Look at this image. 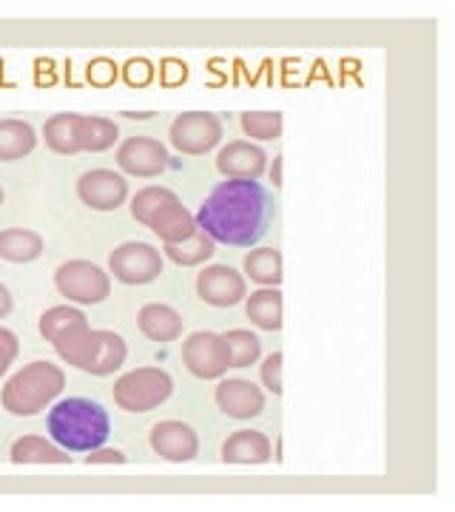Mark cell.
Wrapping results in <instances>:
<instances>
[{
	"label": "cell",
	"instance_id": "6da1fadb",
	"mask_svg": "<svg viewBox=\"0 0 455 512\" xmlns=\"http://www.w3.org/2000/svg\"><path fill=\"white\" fill-rule=\"evenodd\" d=\"M276 217V200L256 180H225L197 211V228L214 242L251 248L268 234Z\"/></svg>",
	"mask_w": 455,
	"mask_h": 512
},
{
	"label": "cell",
	"instance_id": "7a4b0ae2",
	"mask_svg": "<svg viewBox=\"0 0 455 512\" xmlns=\"http://www.w3.org/2000/svg\"><path fill=\"white\" fill-rule=\"evenodd\" d=\"M111 433L106 407L91 399H63L49 413V436L69 453H91L103 447Z\"/></svg>",
	"mask_w": 455,
	"mask_h": 512
},
{
	"label": "cell",
	"instance_id": "3957f363",
	"mask_svg": "<svg viewBox=\"0 0 455 512\" xmlns=\"http://www.w3.org/2000/svg\"><path fill=\"white\" fill-rule=\"evenodd\" d=\"M57 356L91 376H109L126 362V339L111 330H91L89 322L63 333L55 342Z\"/></svg>",
	"mask_w": 455,
	"mask_h": 512
},
{
	"label": "cell",
	"instance_id": "277c9868",
	"mask_svg": "<svg viewBox=\"0 0 455 512\" xmlns=\"http://www.w3.org/2000/svg\"><path fill=\"white\" fill-rule=\"evenodd\" d=\"M63 387L66 376L60 367L52 362H32L3 384V407L20 419L37 416L40 410H46V404L55 402Z\"/></svg>",
	"mask_w": 455,
	"mask_h": 512
},
{
	"label": "cell",
	"instance_id": "5b68a950",
	"mask_svg": "<svg viewBox=\"0 0 455 512\" xmlns=\"http://www.w3.org/2000/svg\"><path fill=\"white\" fill-rule=\"evenodd\" d=\"M174 379L160 367H137L114 382V402L126 413H148L171 399Z\"/></svg>",
	"mask_w": 455,
	"mask_h": 512
},
{
	"label": "cell",
	"instance_id": "8992f818",
	"mask_svg": "<svg viewBox=\"0 0 455 512\" xmlns=\"http://www.w3.org/2000/svg\"><path fill=\"white\" fill-rule=\"evenodd\" d=\"M55 285L60 296H66L69 302H80V305H97V302H106L111 293V279L109 274L86 259H72V262H63L57 268Z\"/></svg>",
	"mask_w": 455,
	"mask_h": 512
},
{
	"label": "cell",
	"instance_id": "52a82bcc",
	"mask_svg": "<svg viewBox=\"0 0 455 512\" xmlns=\"http://www.w3.org/2000/svg\"><path fill=\"white\" fill-rule=\"evenodd\" d=\"M109 268L114 279H120L123 285H148L163 274V256L154 245L126 242L111 251Z\"/></svg>",
	"mask_w": 455,
	"mask_h": 512
},
{
	"label": "cell",
	"instance_id": "ba28073f",
	"mask_svg": "<svg viewBox=\"0 0 455 512\" xmlns=\"http://www.w3.org/2000/svg\"><path fill=\"white\" fill-rule=\"evenodd\" d=\"M171 143L182 154H208L222 140V123L211 111H188L171 123Z\"/></svg>",
	"mask_w": 455,
	"mask_h": 512
},
{
	"label": "cell",
	"instance_id": "9c48e42d",
	"mask_svg": "<svg viewBox=\"0 0 455 512\" xmlns=\"http://www.w3.org/2000/svg\"><path fill=\"white\" fill-rule=\"evenodd\" d=\"M182 362L197 379H219L228 370V350L219 333H194L182 345Z\"/></svg>",
	"mask_w": 455,
	"mask_h": 512
},
{
	"label": "cell",
	"instance_id": "30bf717a",
	"mask_svg": "<svg viewBox=\"0 0 455 512\" xmlns=\"http://www.w3.org/2000/svg\"><path fill=\"white\" fill-rule=\"evenodd\" d=\"M77 197L94 211H114L126 202L128 185L120 174L106 171V168H94L77 180Z\"/></svg>",
	"mask_w": 455,
	"mask_h": 512
},
{
	"label": "cell",
	"instance_id": "8fae6325",
	"mask_svg": "<svg viewBox=\"0 0 455 512\" xmlns=\"http://www.w3.org/2000/svg\"><path fill=\"white\" fill-rule=\"evenodd\" d=\"M197 293L202 302L214 305V308H234L237 302L245 299L248 285L245 276L228 268V265H211L197 276Z\"/></svg>",
	"mask_w": 455,
	"mask_h": 512
},
{
	"label": "cell",
	"instance_id": "7c38bea8",
	"mask_svg": "<svg viewBox=\"0 0 455 512\" xmlns=\"http://www.w3.org/2000/svg\"><path fill=\"white\" fill-rule=\"evenodd\" d=\"M117 165L134 177H157L168 168V151L154 137H128L117 148Z\"/></svg>",
	"mask_w": 455,
	"mask_h": 512
},
{
	"label": "cell",
	"instance_id": "4fadbf2b",
	"mask_svg": "<svg viewBox=\"0 0 455 512\" xmlns=\"http://www.w3.org/2000/svg\"><path fill=\"white\" fill-rule=\"evenodd\" d=\"M151 450L165 461H194L200 453V439L182 421H163L151 430Z\"/></svg>",
	"mask_w": 455,
	"mask_h": 512
},
{
	"label": "cell",
	"instance_id": "5bb4252c",
	"mask_svg": "<svg viewBox=\"0 0 455 512\" xmlns=\"http://www.w3.org/2000/svg\"><path fill=\"white\" fill-rule=\"evenodd\" d=\"M268 154L254 143H228L219 151L217 168L228 180H259L265 174Z\"/></svg>",
	"mask_w": 455,
	"mask_h": 512
},
{
	"label": "cell",
	"instance_id": "9a60e30c",
	"mask_svg": "<svg viewBox=\"0 0 455 512\" xmlns=\"http://www.w3.org/2000/svg\"><path fill=\"white\" fill-rule=\"evenodd\" d=\"M217 404L231 419H256L265 410V393L245 379H228L217 387Z\"/></svg>",
	"mask_w": 455,
	"mask_h": 512
},
{
	"label": "cell",
	"instance_id": "2e32d148",
	"mask_svg": "<svg viewBox=\"0 0 455 512\" xmlns=\"http://www.w3.org/2000/svg\"><path fill=\"white\" fill-rule=\"evenodd\" d=\"M137 328L151 342H174L182 336L185 322L180 313L168 305H143L137 313Z\"/></svg>",
	"mask_w": 455,
	"mask_h": 512
},
{
	"label": "cell",
	"instance_id": "e0dca14e",
	"mask_svg": "<svg viewBox=\"0 0 455 512\" xmlns=\"http://www.w3.org/2000/svg\"><path fill=\"white\" fill-rule=\"evenodd\" d=\"M222 461H228V464H265V461H271V441L265 433L239 430L222 444Z\"/></svg>",
	"mask_w": 455,
	"mask_h": 512
},
{
	"label": "cell",
	"instance_id": "ac0fdd59",
	"mask_svg": "<svg viewBox=\"0 0 455 512\" xmlns=\"http://www.w3.org/2000/svg\"><path fill=\"white\" fill-rule=\"evenodd\" d=\"M9 456L15 464H69V450L40 436H20Z\"/></svg>",
	"mask_w": 455,
	"mask_h": 512
},
{
	"label": "cell",
	"instance_id": "d6986e66",
	"mask_svg": "<svg viewBox=\"0 0 455 512\" xmlns=\"http://www.w3.org/2000/svg\"><path fill=\"white\" fill-rule=\"evenodd\" d=\"M37 146L35 128L23 120H0V160L12 163L32 154Z\"/></svg>",
	"mask_w": 455,
	"mask_h": 512
},
{
	"label": "cell",
	"instance_id": "ffe728a7",
	"mask_svg": "<svg viewBox=\"0 0 455 512\" xmlns=\"http://www.w3.org/2000/svg\"><path fill=\"white\" fill-rule=\"evenodd\" d=\"M214 254H217V242L208 237L205 231H200V228L188 239H182V242H165V256L174 265H182V268L202 265V262H208Z\"/></svg>",
	"mask_w": 455,
	"mask_h": 512
},
{
	"label": "cell",
	"instance_id": "44dd1931",
	"mask_svg": "<svg viewBox=\"0 0 455 512\" xmlns=\"http://www.w3.org/2000/svg\"><path fill=\"white\" fill-rule=\"evenodd\" d=\"M245 313L262 330H282V293L279 288H262L248 296Z\"/></svg>",
	"mask_w": 455,
	"mask_h": 512
},
{
	"label": "cell",
	"instance_id": "7402d4cb",
	"mask_svg": "<svg viewBox=\"0 0 455 512\" xmlns=\"http://www.w3.org/2000/svg\"><path fill=\"white\" fill-rule=\"evenodd\" d=\"M148 228H151L157 237L163 239V242H182V239H188L194 231H197V220H194V217H191V211L177 200V202H171V205H168L163 214L151 222Z\"/></svg>",
	"mask_w": 455,
	"mask_h": 512
},
{
	"label": "cell",
	"instance_id": "603a6c76",
	"mask_svg": "<svg viewBox=\"0 0 455 512\" xmlns=\"http://www.w3.org/2000/svg\"><path fill=\"white\" fill-rule=\"evenodd\" d=\"M43 254V239L26 228H9L0 231V259L6 262H35Z\"/></svg>",
	"mask_w": 455,
	"mask_h": 512
},
{
	"label": "cell",
	"instance_id": "cb8c5ba5",
	"mask_svg": "<svg viewBox=\"0 0 455 512\" xmlns=\"http://www.w3.org/2000/svg\"><path fill=\"white\" fill-rule=\"evenodd\" d=\"M245 274L262 288H279L282 285V254L273 248H256L245 256Z\"/></svg>",
	"mask_w": 455,
	"mask_h": 512
},
{
	"label": "cell",
	"instance_id": "d4e9b609",
	"mask_svg": "<svg viewBox=\"0 0 455 512\" xmlns=\"http://www.w3.org/2000/svg\"><path fill=\"white\" fill-rule=\"evenodd\" d=\"M117 123L106 117H80L77 123V146L80 151H109L117 143Z\"/></svg>",
	"mask_w": 455,
	"mask_h": 512
},
{
	"label": "cell",
	"instance_id": "484cf974",
	"mask_svg": "<svg viewBox=\"0 0 455 512\" xmlns=\"http://www.w3.org/2000/svg\"><path fill=\"white\" fill-rule=\"evenodd\" d=\"M77 123H80V114H57L52 120H46L43 126V140L46 146L57 151V154H77Z\"/></svg>",
	"mask_w": 455,
	"mask_h": 512
},
{
	"label": "cell",
	"instance_id": "4316f807",
	"mask_svg": "<svg viewBox=\"0 0 455 512\" xmlns=\"http://www.w3.org/2000/svg\"><path fill=\"white\" fill-rule=\"evenodd\" d=\"M171 202H177V194H174V191L157 188V185H154V188H143V191L131 200V217L137 222H143V225H151Z\"/></svg>",
	"mask_w": 455,
	"mask_h": 512
},
{
	"label": "cell",
	"instance_id": "83f0119b",
	"mask_svg": "<svg viewBox=\"0 0 455 512\" xmlns=\"http://www.w3.org/2000/svg\"><path fill=\"white\" fill-rule=\"evenodd\" d=\"M222 342L228 350V367H248L262 356V342L251 330H228Z\"/></svg>",
	"mask_w": 455,
	"mask_h": 512
},
{
	"label": "cell",
	"instance_id": "f1b7e54d",
	"mask_svg": "<svg viewBox=\"0 0 455 512\" xmlns=\"http://www.w3.org/2000/svg\"><path fill=\"white\" fill-rule=\"evenodd\" d=\"M83 322H89V319H86V313L77 311V308H52V311H46L40 316V336L55 345L63 333H69V330L83 325Z\"/></svg>",
	"mask_w": 455,
	"mask_h": 512
},
{
	"label": "cell",
	"instance_id": "f546056e",
	"mask_svg": "<svg viewBox=\"0 0 455 512\" xmlns=\"http://www.w3.org/2000/svg\"><path fill=\"white\" fill-rule=\"evenodd\" d=\"M239 123L251 140H276L282 134V114L279 111H245L239 117Z\"/></svg>",
	"mask_w": 455,
	"mask_h": 512
},
{
	"label": "cell",
	"instance_id": "4dcf8cb0",
	"mask_svg": "<svg viewBox=\"0 0 455 512\" xmlns=\"http://www.w3.org/2000/svg\"><path fill=\"white\" fill-rule=\"evenodd\" d=\"M262 382L273 396H282V353H273L262 365Z\"/></svg>",
	"mask_w": 455,
	"mask_h": 512
},
{
	"label": "cell",
	"instance_id": "1f68e13d",
	"mask_svg": "<svg viewBox=\"0 0 455 512\" xmlns=\"http://www.w3.org/2000/svg\"><path fill=\"white\" fill-rule=\"evenodd\" d=\"M18 350H20V342L18 336L12 333V330L0 328V376L12 367V362L18 359Z\"/></svg>",
	"mask_w": 455,
	"mask_h": 512
},
{
	"label": "cell",
	"instance_id": "d6a6232c",
	"mask_svg": "<svg viewBox=\"0 0 455 512\" xmlns=\"http://www.w3.org/2000/svg\"><path fill=\"white\" fill-rule=\"evenodd\" d=\"M114 77H117V69L111 60H94L89 66V80L94 86H109L114 83Z\"/></svg>",
	"mask_w": 455,
	"mask_h": 512
},
{
	"label": "cell",
	"instance_id": "836d02e7",
	"mask_svg": "<svg viewBox=\"0 0 455 512\" xmlns=\"http://www.w3.org/2000/svg\"><path fill=\"white\" fill-rule=\"evenodd\" d=\"M128 86H148L151 83V66L146 60H131L126 66Z\"/></svg>",
	"mask_w": 455,
	"mask_h": 512
},
{
	"label": "cell",
	"instance_id": "e575fe53",
	"mask_svg": "<svg viewBox=\"0 0 455 512\" xmlns=\"http://www.w3.org/2000/svg\"><path fill=\"white\" fill-rule=\"evenodd\" d=\"M89 464H126V456L120 450H109L106 444L91 450L89 453Z\"/></svg>",
	"mask_w": 455,
	"mask_h": 512
},
{
	"label": "cell",
	"instance_id": "d590c367",
	"mask_svg": "<svg viewBox=\"0 0 455 512\" xmlns=\"http://www.w3.org/2000/svg\"><path fill=\"white\" fill-rule=\"evenodd\" d=\"M163 72H171L163 77L165 86H177V83H182V80H185V66H182V63H174V60H165Z\"/></svg>",
	"mask_w": 455,
	"mask_h": 512
},
{
	"label": "cell",
	"instance_id": "8d00e7d4",
	"mask_svg": "<svg viewBox=\"0 0 455 512\" xmlns=\"http://www.w3.org/2000/svg\"><path fill=\"white\" fill-rule=\"evenodd\" d=\"M9 311H12V293L6 291V285H0V319L9 316Z\"/></svg>",
	"mask_w": 455,
	"mask_h": 512
},
{
	"label": "cell",
	"instance_id": "74e56055",
	"mask_svg": "<svg viewBox=\"0 0 455 512\" xmlns=\"http://www.w3.org/2000/svg\"><path fill=\"white\" fill-rule=\"evenodd\" d=\"M271 177H273V185H276V188H279V185H282V154H279V157H276V160H273Z\"/></svg>",
	"mask_w": 455,
	"mask_h": 512
},
{
	"label": "cell",
	"instance_id": "f35d334b",
	"mask_svg": "<svg viewBox=\"0 0 455 512\" xmlns=\"http://www.w3.org/2000/svg\"><path fill=\"white\" fill-rule=\"evenodd\" d=\"M123 117H128V120H151L154 117V111H123Z\"/></svg>",
	"mask_w": 455,
	"mask_h": 512
},
{
	"label": "cell",
	"instance_id": "ab89813d",
	"mask_svg": "<svg viewBox=\"0 0 455 512\" xmlns=\"http://www.w3.org/2000/svg\"><path fill=\"white\" fill-rule=\"evenodd\" d=\"M0 205H3V188H0Z\"/></svg>",
	"mask_w": 455,
	"mask_h": 512
}]
</instances>
